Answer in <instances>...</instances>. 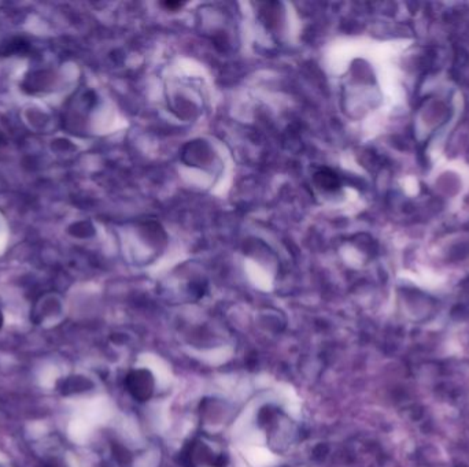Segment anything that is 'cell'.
Masks as SVG:
<instances>
[{"mask_svg":"<svg viewBox=\"0 0 469 467\" xmlns=\"http://www.w3.org/2000/svg\"><path fill=\"white\" fill-rule=\"evenodd\" d=\"M1 327H3V315H1V312H0V329H1Z\"/></svg>","mask_w":469,"mask_h":467,"instance_id":"cell-1","label":"cell"}]
</instances>
